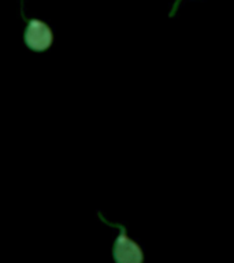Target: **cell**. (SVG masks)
Returning a JSON list of instances; mask_svg holds the SVG:
<instances>
[{"mask_svg":"<svg viewBox=\"0 0 234 263\" xmlns=\"http://www.w3.org/2000/svg\"><path fill=\"white\" fill-rule=\"evenodd\" d=\"M20 2L22 18L28 22L26 29H25V43H26V45L33 51H37V52L48 49L53 40L52 30L43 21L36 20V18L26 20V16L24 14V0H20Z\"/></svg>","mask_w":234,"mask_h":263,"instance_id":"6da1fadb","label":"cell"},{"mask_svg":"<svg viewBox=\"0 0 234 263\" xmlns=\"http://www.w3.org/2000/svg\"><path fill=\"white\" fill-rule=\"evenodd\" d=\"M99 217L102 218L103 222H106L107 225L118 228L119 236L115 240L114 246V258L118 263H141L144 260L143 251L137 244H135L131 238L127 237L126 229L123 225H118V223H110L106 218L102 217V214L99 213Z\"/></svg>","mask_w":234,"mask_h":263,"instance_id":"7a4b0ae2","label":"cell"},{"mask_svg":"<svg viewBox=\"0 0 234 263\" xmlns=\"http://www.w3.org/2000/svg\"><path fill=\"white\" fill-rule=\"evenodd\" d=\"M181 2H182V0H176V2H174V4H172V7H171V12H170V16H174V14L177 12L178 7H180Z\"/></svg>","mask_w":234,"mask_h":263,"instance_id":"3957f363","label":"cell"}]
</instances>
